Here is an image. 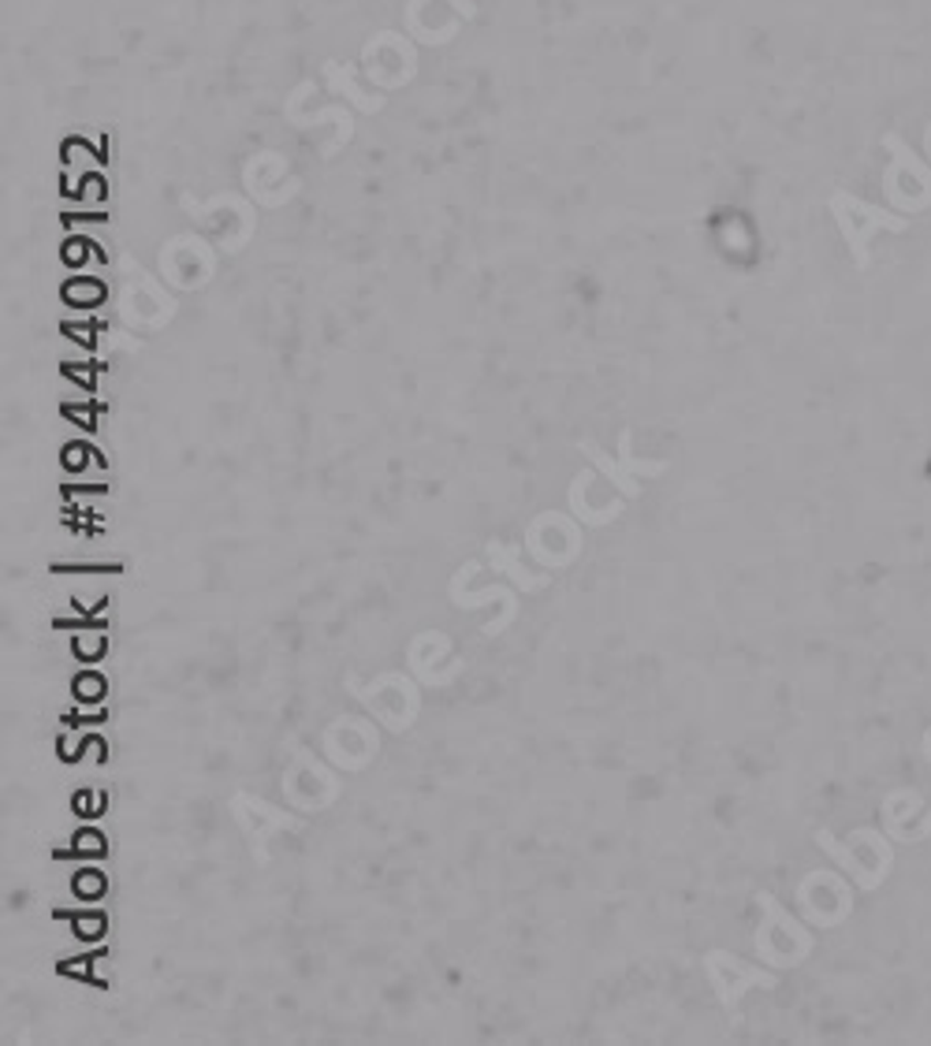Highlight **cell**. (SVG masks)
I'll return each instance as SVG.
<instances>
[{"label":"cell","mask_w":931,"mask_h":1046,"mask_svg":"<svg viewBox=\"0 0 931 1046\" xmlns=\"http://www.w3.org/2000/svg\"><path fill=\"white\" fill-rule=\"evenodd\" d=\"M884 150L890 153V164L884 172V194L890 209L901 213H924L931 209V168L909 150L901 134H884Z\"/></svg>","instance_id":"6da1fadb"},{"label":"cell","mask_w":931,"mask_h":1046,"mask_svg":"<svg viewBox=\"0 0 931 1046\" xmlns=\"http://www.w3.org/2000/svg\"><path fill=\"white\" fill-rule=\"evenodd\" d=\"M831 213H835V224L846 235V247L854 253L857 269H868L872 253H868V242L876 239L879 231H906L909 220L898 217V213L890 209H879V205H868L860 201L857 194H846V190H835L831 194Z\"/></svg>","instance_id":"7a4b0ae2"},{"label":"cell","mask_w":931,"mask_h":1046,"mask_svg":"<svg viewBox=\"0 0 931 1046\" xmlns=\"http://www.w3.org/2000/svg\"><path fill=\"white\" fill-rule=\"evenodd\" d=\"M924 813H931V808L924 805V797H920L917 789H898V794H890L884 805L887 835L898 838V842H924L920 827H913V816H924Z\"/></svg>","instance_id":"3957f363"},{"label":"cell","mask_w":931,"mask_h":1046,"mask_svg":"<svg viewBox=\"0 0 931 1046\" xmlns=\"http://www.w3.org/2000/svg\"><path fill=\"white\" fill-rule=\"evenodd\" d=\"M105 649H109V638H105V630L97 625V619H86V622L75 625V633H72V652H75L78 660L97 663V660L105 656Z\"/></svg>","instance_id":"277c9868"},{"label":"cell","mask_w":931,"mask_h":1046,"mask_svg":"<svg viewBox=\"0 0 931 1046\" xmlns=\"http://www.w3.org/2000/svg\"><path fill=\"white\" fill-rule=\"evenodd\" d=\"M72 886H75L78 902L94 905V902H101L105 891H109V879H105V872H101V868H97V864H83V868H78V872H75Z\"/></svg>","instance_id":"5b68a950"},{"label":"cell","mask_w":931,"mask_h":1046,"mask_svg":"<svg viewBox=\"0 0 931 1046\" xmlns=\"http://www.w3.org/2000/svg\"><path fill=\"white\" fill-rule=\"evenodd\" d=\"M105 853H109V842H105L101 830H97V827L75 830V838H72V857L75 860H83V864H97V860H105Z\"/></svg>","instance_id":"8992f818"},{"label":"cell","mask_w":931,"mask_h":1046,"mask_svg":"<svg viewBox=\"0 0 931 1046\" xmlns=\"http://www.w3.org/2000/svg\"><path fill=\"white\" fill-rule=\"evenodd\" d=\"M105 674L78 671L75 674V704H105Z\"/></svg>","instance_id":"52a82bcc"},{"label":"cell","mask_w":931,"mask_h":1046,"mask_svg":"<svg viewBox=\"0 0 931 1046\" xmlns=\"http://www.w3.org/2000/svg\"><path fill=\"white\" fill-rule=\"evenodd\" d=\"M64 469H72L78 477H94L97 473V455L90 444H67L64 451Z\"/></svg>","instance_id":"ba28073f"},{"label":"cell","mask_w":931,"mask_h":1046,"mask_svg":"<svg viewBox=\"0 0 931 1046\" xmlns=\"http://www.w3.org/2000/svg\"><path fill=\"white\" fill-rule=\"evenodd\" d=\"M64 295H67V302H75V306H97V302H105V283L101 280H75Z\"/></svg>","instance_id":"9c48e42d"},{"label":"cell","mask_w":931,"mask_h":1046,"mask_svg":"<svg viewBox=\"0 0 931 1046\" xmlns=\"http://www.w3.org/2000/svg\"><path fill=\"white\" fill-rule=\"evenodd\" d=\"M75 935L83 938V943H97V938H105V913H97V908H83V913H75Z\"/></svg>","instance_id":"30bf717a"},{"label":"cell","mask_w":931,"mask_h":1046,"mask_svg":"<svg viewBox=\"0 0 931 1046\" xmlns=\"http://www.w3.org/2000/svg\"><path fill=\"white\" fill-rule=\"evenodd\" d=\"M75 808H78V816L94 819V816L105 813V797L101 794H75Z\"/></svg>","instance_id":"8fae6325"},{"label":"cell","mask_w":931,"mask_h":1046,"mask_svg":"<svg viewBox=\"0 0 931 1046\" xmlns=\"http://www.w3.org/2000/svg\"><path fill=\"white\" fill-rule=\"evenodd\" d=\"M64 258L72 261V265H86V261H94V253H90V242H86V239H75V242H67V247H64Z\"/></svg>","instance_id":"7c38bea8"},{"label":"cell","mask_w":931,"mask_h":1046,"mask_svg":"<svg viewBox=\"0 0 931 1046\" xmlns=\"http://www.w3.org/2000/svg\"><path fill=\"white\" fill-rule=\"evenodd\" d=\"M447 4H451V8H458V12H463L466 19L474 15V0H447Z\"/></svg>","instance_id":"4fadbf2b"},{"label":"cell","mask_w":931,"mask_h":1046,"mask_svg":"<svg viewBox=\"0 0 931 1046\" xmlns=\"http://www.w3.org/2000/svg\"><path fill=\"white\" fill-rule=\"evenodd\" d=\"M924 145H928V153H931V127H928V131H924Z\"/></svg>","instance_id":"5bb4252c"}]
</instances>
